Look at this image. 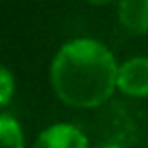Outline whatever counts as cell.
<instances>
[{
    "label": "cell",
    "instance_id": "cell-8",
    "mask_svg": "<svg viewBox=\"0 0 148 148\" xmlns=\"http://www.w3.org/2000/svg\"><path fill=\"white\" fill-rule=\"evenodd\" d=\"M97 148H120L118 144H103V146H97Z\"/></svg>",
    "mask_w": 148,
    "mask_h": 148
},
{
    "label": "cell",
    "instance_id": "cell-7",
    "mask_svg": "<svg viewBox=\"0 0 148 148\" xmlns=\"http://www.w3.org/2000/svg\"><path fill=\"white\" fill-rule=\"evenodd\" d=\"M85 2H89V4H95V6H106V4H112V2H116V0H85Z\"/></svg>",
    "mask_w": 148,
    "mask_h": 148
},
{
    "label": "cell",
    "instance_id": "cell-3",
    "mask_svg": "<svg viewBox=\"0 0 148 148\" xmlns=\"http://www.w3.org/2000/svg\"><path fill=\"white\" fill-rule=\"evenodd\" d=\"M35 148H89V144L79 128L71 124H55L39 134Z\"/></svg>",
    "mask_w": 148,
    "mask_h": 148
},
{
    "label": "cell",
    "instance_id": "cell-6",
    "mask_svg": "<svg viewBox=\"0 0 148 148\" xmlns=\"http://www.w3.org/2000/svg\"><path fill=\"white\" fill-rule=\"evenodd\" d=\"M12 95H14V77L4 65H0V108L6 106L12 99Z\"/></svg>",
    "mask_w": 148,
    "mask_h": 148
},
{
    "label": "cell",
    "instance_id": "cell-1",
    "mask_svg": "<svg viewBox=\"0 0 148 148\" xmlns=\"http://www.w3.org/2000/svg\"><path fill=\"white\" fill-rule=\"evenodd\" d=\"M51 85L67 106L97 108L118 87L116 59L93 39L65 43L51 63Z\"/></svg>",
    "mask_w": 148,
    "mask_h": 148
},
{
    "label": "cell",
    "instance_id": "cell-4",
    "mask_svg": "<svg viewBox=\"0 0 148 148\" xmlns=\"http://www.w3.org/2000/svg\"><path fill=\"white\" fill-rule=\"evenodd\" d=\"M118 21L124 33L140 37L148 33V0H118Z\"/></svg>",
    "mask_w": 148,
    "mask_h": 148
},
{
    "label": "cell",
    "instance_id": "cell-2",
    "mask_svg": "<svg viewBox=\"0 0 148 148\" xmlns=\"http://www.w3.org/2000/svg\"><path fill=\"white\" fill-rule=\"evenodd\" d=\"M118 89L132 97L148 95V57H134L118 67Z\"/></svg>",
    "mask_w": 148,
    "mask_h": 148
},
{
    "label": "cell",
    "instance_id": "cell-5",
    "mask_svg": "<svg viewBox=\"0 0 148 148\" xmlns=\"http://www.w3.org/2000/svg\"><path fill=\"white\" fill-rule=\"evenodd\" d=\"M0 148H25L23 128L12 116H0Z\"/></svg>",
    "mask_w": 148,
    "mask_h": 148
}]
</instances>
